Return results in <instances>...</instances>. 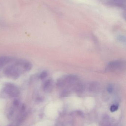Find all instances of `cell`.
Segmentation results:
<instances>
[{
  "mask_svg": "<svg viewBox=\"0 0 126 126\" xmlns=\"http://www.w3.org/2000/svg\"><path fill=\"white\" fill-rule=\"evenodd\" d=\"M4 91L6 94L11 97H16L19 94V91L14 85L7 83L4 87Z\"/></svg>",
  "mask_w": 126,
  "mask_h": 126,
  "instance_id": "6da1fadb",
  "label": "cell"
},
{
  "mask_svg": "<svg viewBox=\"0 0 126 126\" xmlns=\"http://www.w3.org/2000/svg\"><path fill=\"white\" fill-rule=\"evenodd\" d=\"M5 73L12 79H17L20 76V72L15 66H11L6 68Z\"/></svg>",
  "mask_w": 126,
  "mask_h": 126,
  "instance_id": "7a4b0ae2",
  "label": "cell"
},
{
  "mask_svg": "<svg viewBox=\"0 0 126 126\" xmlns=\"http://www.w3.org/2000/svg\"><path fill=\"white\" fill-rule=\"evenodd\" d=\"M123 63L120 61H115L110 62L108 64V68L111 70H114L120 68Z\"/></svg>",
  "mask_w": 126,
  "mask_h": 126,
  "instance_id": "3957f363",
  "label": "cell"
},
{
  "mask_svg": "<svg viewBox=\"0 0 126 126\" xmlns=\"http://www.w3.org/2000/svg\"><path fill=\"white\" fill-rule=\"evenodd\" d=\"M11 60V59L8 57L2 56L0 57V67L4 66Z\"/></svg>",
  "mask_w": 126,
  "mask_h": 126,
  "instance_id": "277c9868",
  "label": "cell"
},
{
  "mask_svg": "<svg viewBox=\"0 0 126 126\" xmlns=\"http://www.w3.org/2000/svg\"><path fill=\"white\" fill-rule=\"evenodd\" d=\"M52 81L51 79L47 80L44 84V90L46 92H48L52 88Z\"/></svg>",
  "mask_w": 126,
  "mask_h": 126,
  "instance_id": "5b68a950",
  "label": "cell"
},
{
  "mask_svg": "<svg viewBox=\"0 0 126 126\" xmlns=\"http://www.w3.org/2000/svg\"><path fill=\"white\" fill-rule=\"evenodd\" d=\"M23 67H24V70L26 71H29L31 70L32 67V65L31 63L26 62L23 65Z\"/></svg>",
  "mask_w": 126,
  "mask_h": 126,
  "instance_id": "8992f818",
  "label": "cell"
},
{
  "mask_svg": "<svg viewBox=\"0 0 126 126\" xmlns=\"http://www.w3.org/2000/svg\"><path fill=\"white\" fill-rule=\"evenodd\" d=\"M47 76V73L46 71H44L41 73L40 76V78L41 79H45Z\"/></svg>",
  "mask_w": 126,
  "mask_h": 126,
  "instance_id": "52a82bcc",
  "label": "cell"
},
{
  "mask_svg": "<svg viewBox=\"0 0 126 126\" xmlns=\"http://www.w3.org/2000/svg\"><path fill=\"white\" fill-rule=\"evenodd\" d=\"M118 108V107L116 105H113L110 108V111L111 112H114L116 111Z\"/></svg>",
  "mask_w": 126,
  "mask_h": 126,
  "instance_id": "ba28073f",
  "label": "cell"
},
{
  "mask_svg": "<svg viewBox=\"0 0 126 126\" xmlns=\"http://www.w3.org/2000/svg\"><path fill=\"white\" fill-rule=\"evenodd\" d=\"M42 98H41V97H38L36 99V102L37 103H39L42 102Z\"/></svg>",
  "mask_w": 126,
  "mask_h": 126,
  "instance_id": "9c48e42d",
  "label": "cell"
},
{
  "mask_svg": "<svg viewBox=\"0 0 126 126\" xmlns=\"http://www.w3.org/2000/svg\"><path fill=\"white\" fill-rule=\"evenodd\" d=\"M19 101L17 99H15L14 101V105L15 107H17L19 105Z\"/></svg>",
  "mask_w": 126,
  "mask_h": 126,
  "instance_id": "30bf717a",
  "label": "cell"
},
{
  "mask_svg": "<svg viewBox=\"0 0 126 126\" xmlns=\"http://www.w3.org/2000/svg\"><path fill=\"white\" fill-rule=\"evenodd\" d=\"M107 90V91H108V93H111L113 91V87L112 86L110 85L108 87Z\"/></svg>",
  "mask_w": 126,
  "mask_h": 126,
  "instance_id": "8fae6325",
  "label": "cell"
},
{
  "mask_svg": "<svg viewBox=\"0 0 126 126\" xmlns=\"http://www.w3.org/2000/svg\"><path fill=\"white\" fill-rule=\"evenodd\" d=\"M26 109V106L25 104H23L21 107V111L22 112H24Z\"/></svg>",
  "mask_w": 126,
  "mask_h": 126,
  "instance_id": "7c38bea8",
  "label": "cell"
}]
</instances>
